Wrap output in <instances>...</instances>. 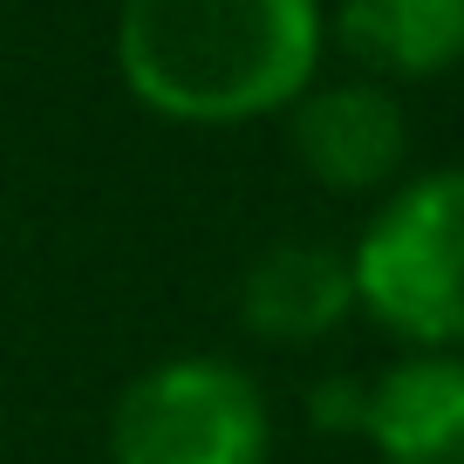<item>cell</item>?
Instances as JSON below:
<instances>
[{
  "instance_id": "4",
  "label": "cell",
  "mask_w": 464,
  "mask_h": 464,
  "mask_svg": "<svg viewBox=\"0 0 464 464\" xmlns=\"http://www.w3.org/2000/svg\"><path fill=\"white\" fill-rule=\"evenodd\" d=\"M287 144L294 164L328 191H390L410 164V116L390 82H314L287 110Z\"/></svg>"
},
{
  "instance_id": "6",
  "label": "cell",
  "mask_w": 464,
  "mask_h": 464,
  "mask_svg": "<svg viewBox=\"0 0 464 464\" xmlns=\"http://www.w3.org/2000/svg\"><path fill=\"white\" fill-rule=\"evenodd\" d=\"M348 314H355L348 253L321 246V239H274L239 274V321L260 342H280V348L328 342Z\"/></svg>"
},
{
  "instance_id": "5",
  "label": "cell",
  "mask_w": 464,
  "mask_h": 464,
  "mask_svg": "<svg viewBox=\"0 0 464 464\" xmlns=\"http://www.w3.org/2000/svg\"><path fill=\"white\" fill-rule=\"evenodd\" d=\"M362 437L382 464H464V355L410 348L403 362L369 376Z\"/></svg>"
},
{
  "instance_id": "1",
  "label": "cell",
  "mask_w": 464,
  "mask_h": 464,
  "mask_svg": "<svg viewBox=\"0 0 464 464\" xmlns=\"http://www.w3.org/2000/svg\"><path fill=\"white\" fill-rule=\"evenodd\" d=\"M328 48L321 0H123L116 75L164 123L232 130L287 116Z\"/></svg>"
},
{
  "instance_id": "3",
  "label": "cell",
  "mask_w": 464,
  "mask_h": 464,
  "mask_svg": "<svg viewBox=\"0 0 464 464\" xmlns=\"http://www.w3.org/2000/svg\"><path fill=\"white\" fill-rule=\"evenodd\" d=\"M274 410L226 355H164L110 410V464H266Z\"/></svg>"
},
{
  "instance_id": "8",
  "label": "cell",
  "mask_w": 464,
  "mask_h": 464,
  "mask_svg": "<svg viewBox=\"0 0 464 464\" xmlns=\"http://www.w3.org/2000/svg\"><path fill=\"white\" fill-rule=\"evenodd\" d=\"M362 417H369V382L362 376H314L307 382V423L328 437H362Z\"/></svg>"
},
{
  "instance_id": "2",
  "label": "cell",
  "mask_w": 464,
  "mask_h": 464,
  "mask_svg": "<svg viewBox=\"0 0 464 464\" xmlns=\"http://www.w3.org/2000/svg\"><path fill=\"white\" fill-rule=\"evenodd\" d=\"M355 307L410 348L464 342V171H417L362 218L348 246Z\"/></svg>"
},
{
  "instance_id": "7",
  "label": "cell",
  "mask_w": 464,
  "mask_h": 464,
  "mask_svg": "<svg viewBox=\"0 0 464 464\" xmlns=\"http://www.w3.org/2000/svg\"><path fill=\"white\" fill-rule=\"evenodd\" d=\"M328 28L369 82H430L464 62V0H334Z\"/></svg>"
}]
</instances>
